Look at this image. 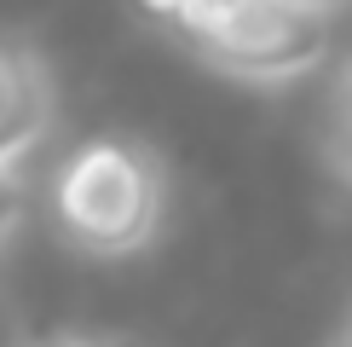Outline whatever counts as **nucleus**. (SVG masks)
Wrapping results in <instances>:
<instances>
[{
    "mask_svg": "<svg viewBox=\"0 0 352 347\" xmlns=\"http://www.w3.org/2000/svg\"><path fill=\"white\" fill-rule=\"evenodd\" d=\"M52 220L81 255H139L162 226V168L133 139H93L58 168Z\"/></svg>",
    "mask_w": 352,
    "mask_h": 347,
    "instance_id": "f257e3e1",
    "label": "nucleus"
},
{
    "mask_svg": "<svg viewBox=\"0 0 352 347\" xmlns=\"http://www.w3.org/2000/svg\"><path fill=\"white\" fill-rule=\"evenodd\" d=\"M173 29L226 76L295 81L329 58L335 6L329 0H197Z\"/></svg>",
    "mask_w": 352,
    "mask_h": 347,
    "instance_id": "f03ea898",
    "label": "nucleus"
},
{
    "mask_svg": "<svg viewBox=\"0 0 352 347\" xmlns=\"http://www.w3.org/2000/svg\"><path fill=\"white\" fill-rule=\"evenodd\" d=\"M58 122V87L41 52L0 41V168H18Z\"/></svg>",
    "mask_w": 352,
    "mask_h": 347,
    "instance_id": "7ed1b4c3",
    "label": "nucleus"
},
{
    "mask_svg": "<svg viewBox=\"0 0 352 347\" xmlns=\"http://www.w3.org/2000/svg\"><path fill=\"white\" fill-rule=\"evenodd\" d=\"M324 156L352 185V58L341 64V76L329 87V105H324Z\"/></svg>",
    "mask_w": 352,
    "mask_h": 347,
    "instance_id": "20e7f679",
    "label": "nucleus"
},
{
    "mask_svg": "<svg viewBox=\"0 0 352 347\" xmlns=\"http://www.w3.org/2000/svg\"><path fill=\"white\" fill-rule=\"evenodd\" d=\"M18 214H23V191H18V174H12V168H0V243L12 238Z\"/></svg>",
    "mask_w": 352,
    "mask_h": 347,
    "instance_id": "39448f33",
    "label": "nucleus"
},
{
    "mask_svg": "<svg viewBox=\"0 0 352 347\" xmlns=\"http://www.w3.org/2000/svg\"><path fill=\"white\" fill-rule=\"evenodd\" d=\"M139 6H144V12H156V18H168V23H179L185 12L197 6V0H139Z\"/></svg>",
    "mask_w": 352,
    "mask_h": 347,
    "instance_id": "423d86ee",
    "label": "nucleus"
},
{
    "mask_svg": "<svg viewBox=\"0 0 352 347\" xmlns=\"http://www.w3.org/2000/svg\"><path fill=\"white\" fill-rule=\"evenodd\" d=\"M341 341H352V307H346V324H341Z\"/></svg>",
    "mask_w": 352,
    "mask_h": 347,
    "instance_id": "0eeeda50",
    "label": "nucleus"
},
{
    "mask_svg": "<svg viewBox=\"0 0 352 347\" xmlns=\"http://www.w3.org/2000/svg\"><path fill=\"white\" fill-rule=\"evenodd\" d=\"M329 6H341V0H329Z\"/></svg>",
    "mask_w": 352,
    "mask_h": 347,
    "instance_id": "6e6552de",
    "label": "nucleus"
}]
</instances>
